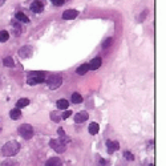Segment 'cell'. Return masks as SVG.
Masks as SVG:
<instances>
[{
	"label": "cell",
	"mask_w": 166,
	"mask_h": 166,
	"mask_svg": "<svg viewBox=\"0 0 166 166\" xmlns=\"http://www.w3.org/2000/svg\"><path fill=\"white\" fill-rule=\"evenodd\" d=\"M19 150H20V144L18 141H8L7 144H4L1 154L4 157H14L15 154L19 153Z\"/></svg>",
	"instance_id": "cell-1"
},
{
	"label": "cell",
	"mask_w": 166,
	"mask_h": 166,
	"mask_svg": "<svg viewBox=\"0 0 166 166\" xmlns=\"http://www.w3.org/2000/svg\"><path fill=\"white\" fill-rule=\"evenodd\" d=\"M45 81V73L44 72H31L27 77V83L29 85H36Z\"/></svg>",
	"instance_id": "cell-2"
},
{
	"label": "cell",
	"mask_w": 166,
	"mask_h": 166,
	"mask_svg": "<svg viewBox=\"0 0 166 166\" xmlns=\"http://www.w3.org/2000/svg\"><path fill=\"white\" fill-rule=\"evenodd\" d=\"M19 133H20V136L23 138L31 140L32 137H33V128H32L29 124H24L19 128Z\"/></svg>",
	"instance_id": "cell-3"
},
{
	"label": "cell",
	"mask_w": 166,
	"mask_h": 166,
	"mask_svg": "<svg viewBox=\"0 0 166 166\" xmlns=\"http://www.w3.org/2000/svg\"><path fill=\"white\" fill-rule=\"evenodd\" d=\"M49 146L57 153H64L65 152V149H66V144L65 142H62L60 138L51 140V141H49Z\"/></svg>",
	"instance_id": "cell-4"
},
{
	"label": "cell",
	"mask_w": 166,
	"mask_h": 166,
	"mask_svg": "<svg viewBox=\"0 0 166 166\" xmlns=\"http://www.w3.org/2000/svg\"><path fill=\"white\" fill-rule=\"evenodd\" d=\"M48 84H49V89H57L62 84V77L59 75H52L48 79Z\"/></svg>",
	"instance_id": "cell-5"
},
{
	"label": "cell",
	"mask_w": 166,
	"mask_h": 166,
	"mask_svg": "<svg viewBox=\"0 0 166 166\" xmlns=\"http://www.w3.org/2000/svg\"><path fill=\"white\" fill-rule=\"evenodd\" d=\"M32 55V48L29 45H25V47H21L19 49V56H20L21 59H28V57H31Z\"/></svg>",
	"instance_id": "cell-6"
},
{
	"label": "cell",
	"mask_w": 166,
	"mask_h": 166,
	"mask_svg": "<svg viewBox=\"0 0 166 166\" xmlns=\"http://www.w3.org/2000/svg\"><path fill=\"white\" fill-rule=\"evenodd\" d=\"M77 15H79V12L76 9H66L62 14V19L64 20H73V19L77 18Z\"/></svg>",
	"instance_id": "cell-7"
},
{
	"label": "cell",
	"mask_w": 166,
	"mask_h": 166,
	"mask_svg": "<svg viewBox=\"0 0 166 166\" xmlns=\"http://www.w3.org/2000/svg\"><path fill=\"white\" fill-rule=\"evenodd\" d=\"M43 9H44V5H43V3L37 1V0L31 4V11L32 12H35V14H41Z\"/></svg>",
	"instance_id": "cell-8"
},
{
	"label": "cell",
	"mask_w": 166,
	"mask_h": 166,
	"mask_svg": "<svg viewBox=\"0 0 166 166\" xmlns=\"http://www.w3.org/2000/svg\"><path fill=\"white\" fill-rule=\"evenodd\" d=\"M88 113L85 110H83V112H79V113L75 116V121L77 122V124H81V122H84V121H87L88 120Z\"/></svg>",
	"instance_id": "cell-9"
},
{
	"label": "cell",
	"mask_w": 166,
	"mask_h": 166,
	"mask_svg": "<svg viewBox=\"0 0 166 166\" xmlns=\"http://www.w3.org/2000/svg\"><path fill=\"white\" fill-rule=\"evenodd\" d=\"M106 148H108V153L112 154V153H114L116 150H118L120 145H118V142H116V141H106Z\"/></svg>",
	"instance_id": "cell-10"
},
{
	"label": "cell",
	"mask_w": 166,
	"mask_h": 166,
	"mask_svg": "<svg viewBox=\"0 0 166 166\" xmlns=\"http://www.w3.org/2000/svg\"><path fill=\"white\" fill-rule=\"evenodd\" d=\"M100 66H101V59L100 57H96V59H93L89 62V69H92V70L98 69Z\"/></svg>",
	"instance_id": "cell-11"
},
{
	"label": "cell",
	"mask_w": 166,
	"mask_h": 166,
	"mask_svg": "<svg viewBox=\"0 0 166 166\" xmlns=\"http://www.w3.org/2000/svg\"><path fill=\"white\" fill-rule=\"evenodd\" d=\"M45 166H62V162L60 161V158H49Z\"/></svg>",
	"instance_id": "cell-12"
},
{
	"label": "cell",
	"mask_w": 166,
	"mask_h": 166,
	"mask_svg": "<svg viewBox=\"0 0 166 166\" xmlns=\"http://www.w3.org/2000/svg\"><path fill=\"white\" fill-rule=\"evenodd\" d=\"M15 19L18 21H21V23H29V19H28V16L25 14H23V12H18L16 14V16H15Z\"/></svg>",
	"instance_id": "cell-13"
},
{
	"label": "cell",
	"mask_w": 166,
	"mask_h": 166,
	"mask_svg": "<svg viewBox=\"0 0 166 166\" xmlns=\"http://www.w3.org/2000/svg\"><path fill=\"white\" fill-rule=\"evenodd\" d=\"M9 116L12 120H19V118L21 117V112L19 108H15V109H12V110L9 112Z\"/></svg>",
	"instance_id": "cell-14"
},
{
	"label": "cell",
	"mask_w": 166,
	"mask_h": 166,
	"mask_svg": "<svg viewBox=\"0 0 166 166\" xmlns=\"http://www.w3.org/2000/svg\"><path fill=\"white\" fill-rule=\"evenodd\" d=\"M89 133L90 134H97V133H98V129H100V126H98V124H97V122H90L89 124Z\"/></svg>",
	"instance_id": "cell-15"
},
{
	"label": "cell",
	"mask_w": 166,
	"mask_h": 166,
	"mask_svg": "<svg viewBox=\"0 0 166 166\" xmlns=\"http://www.w3.org/2000/svg\"><path fill=\"white\" fill-rule=\"evenodd\" d=\"M88 70H89V64H83V65H80L79 68H77L76 72L79 73L80 76H83V75H85Z\"/></svg>",
	"instance_id": "cell-16"
},
{
	"label": "cell",
	"mask_w": 166,
	"mask_h": 166,
	"mask_svg": "<svg viewBox=\"0 0 166 166\" xmlns=\"http://www.w3.org/2000/svg\"><path fill=\"white\" fill-rule=\"evenodd\" d=\"M56 105H57V108H59V109H68V105H69V102H68V100H64V98H61V100H57Z\"/></svg>",
	"instance_id": "cell-17"
},
{
	"label": "cell",
	"mask_w": 166,
	"mask_h": 166,
	"mask_svg": "<svg viewBox=\"0 0 166 166\" xmlns=\"http://www.w3.org/2000/svg\"><path fill=\"white\" fill-rule=\"evenodd\" d=\"M29 105V100L28 98H20V100L16 102V108H19V109H21V108H25Z\"/></svg>",
	"instance_id": "cell-18"
},
{
	"label": "cell",
	"mask_w": 166,
	"mask_h": 166,
	"mask_svg": "<svg viewBox=\"0 0 166 166\" xmlns=\"http://www.w3.org/2000/svg\"><path fill=\"white\" fill-rule=\"evenodd\" d=\"M3 64L4 66H8V68H14L15 66V61L11 57H5V59H3Z\"/></svg>",
	"instance_id": "cell-19"
},
{
	"label": "cell",
	"mask_w": 166,
	"mask_h": 166,
	"mask_svg": "<svg viewBox=\"0 0 166 166\" xmlns=\"http://www.w3.org/2000/svg\"><path fill=\"white\" fill-rule=\"evenodd\" d=\"M72 102L73 104H80V102H83V97L80 93H73L72 94Z\"/></svg>",
	"instance_id": "cell-20"
},
{
	"label": "cell",
	"mask_w": 166,
	"mask_h": 166,
	"mask_svg": "<svg viewBox=\"0 0 166 166\" xmlns=\"http://www.w3.org/2000/svg\"><path fill=\"white\" fill-rule=\"evenodd\" d=\"M8 39H9V33L7 31H0V41L5 43Z\"/></svg>",
	"instance_id": "cell-21"
},
{
	"label": "cell",
	"mask_w": 166,
	"mask_h": 166,
	"mask_svg": "<svg viewBox=\"0 0 166 166\" xmlns=\"http://www.w3.org/2000/svg\"><path fill=\"white\" fill-rule=\"evenodd\" d=\"M57 133L60 134V140H61L62 142H65V144H66V142H68V137H66V134L64 133L62 128H59V129H57Z\"/></svg>",
	"instance_id": "cell-22"
},
{
	"label": "cell",
	"mask_w": 166,
	"mask_h": 166,
	"mask_svg": "<svg viewBox=\"0 0 166 166\" xmlns=\"http://www.w3.org/2000/svg\"><path fill=\"white\" fill-rule=\"evenodd\" d=\"M0 166H18V162L14 159H5L4 162H1Z\"/></svg>",
	"instance_id": "cell-23"
},
{
	"label": "cell",
	"mask_w": 166,
	"mask_h": 166,
	"mask_svg": "<svg viewBox=\"0 0 166 166\" xmlns=\"http://www.w3.org/2000/svg\"><path fill=\"white\" fill-rule=\"evenodd\" d=\"M51 120H52L53 122H59L60 120H61V117H60V114H57V112H52V113H51Z\"/></svg>",
	"instance_id": "cell-24"
},
{
	"label": "cell",
	"mask_w": 166,
	"mask_h": 166,
	"mask_svg": "<svg viewBox=\"0 0 166 166\" xmlns=\"http://www.w3.org/2000/svg\"><path fill=\"white\" fill-rule=\"evenodd\" d=\"M112 43H113V39H112V37L106 39V40H105V41L102 43V48H104V49H106L108 47H110V45H112Z\"/></svg>",
	"instance_id": "cell-25"
},
{
	"label": "cell",
	"mask_w": 166,
	"mask_h": 166,
	"mask_svg": "<svg viewBox=\"0 0 166 166\" xmlns=\"http://www.w3.org/2000/svg\"><path fill=\"white\" fill-rule=\"evenodd\" d=\"M72 116V110H66L61 114V120H66V118H69Z\"/></svg>",
	"instance_id": "cell-26"
},
{
	"label": "cell",
	"mask_w": 166,
	"mask_h": 166,
	"mask_svg": "<svg viewBox=\"0 0 166 166\" xmlns=\"http://www.w3.org/2000/svg\"><path fill=\"white\" fill-rule=\"evenodd\" d=\"M124 156H125V158L128 159V161H133V159H134V156H133L130 152H125Z\"/></svg>",
	"instance_id": "cell-27"
},
{
	"label": "cell",
	"mask_w": 166,
	"mask_h": 166,
	"mask_svg": "<svg viewBox=\"0 0 166 166\" xmlns=\"http://www.w3.org/2000/svg\"><path fill=\"white\" fill-rule=\"evenodd\" d=\"M52 3L55 5H57V7H60V5H62V4L65 3V0H52Z\"/></svg>",
	"instance_id": "cell-28"
},
{
	"label": "cell",
	"mask_w": 166,
	"mask_h": 166,
	"mask_svg": "<svg viewBox=\"0 0 166 166\" xmlns=\"http://www.w3.org/2000/svg\"><path fill=\"white\" fill-rule=\"evenodd\" d=\"M4 1H5V0H0V7H1V5L4 4Z\"/></svg>",
	"instance_id": "cell-29"
},
{
	"label": "cell",
	"mask_w": 166,
	"mask_h": 166,
	"mask_svg": "<svg viewBox=\"0 0 166 166\" xmlns=\"http://www.w3.org/2000/svg\"><path fill=\"white\" fill-rule=\"evenodd\" d=\"M149 166H154V165H153V163H152V165H149Z\"/></svg>",
	"instance_id": "cell-30"
}]
</instances>
